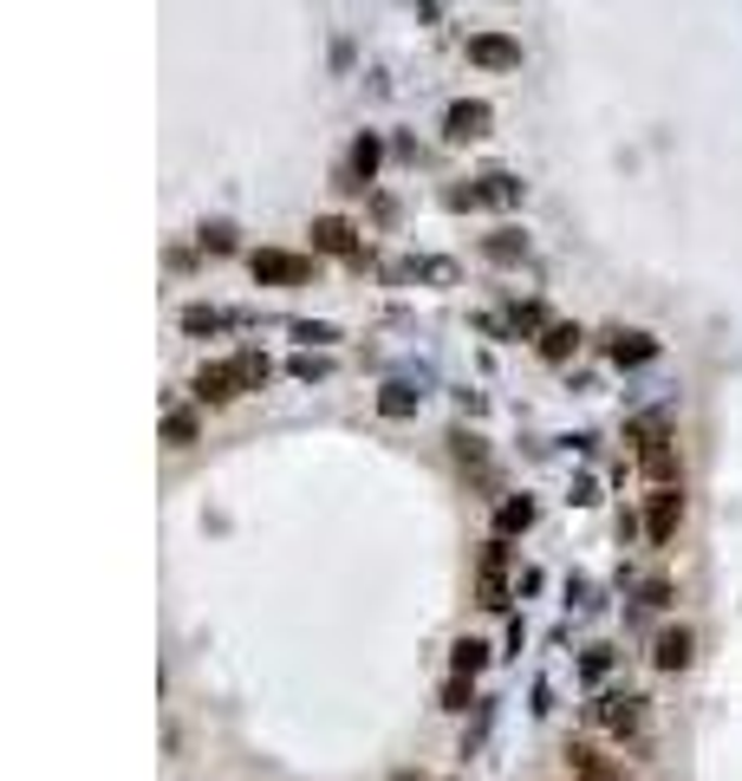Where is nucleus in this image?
I'll list each match as a JSON object with an SVG mask.
<instances>
[{"mask_svg":"<svg viewBox=\"0 0 742 781\" xmlns=\"http://www.w3.org/2000/svg\"><path fill=\"white\" fill-rule=\"evenodd\" d=\"M163 437H169L176 450H183V443H196V417H189V411H169V417H163Z\"/></svg>","mask_w":742,"mask_h":781,"instance_id":"nucleus-18","label":"nucleus"},{"mask_svg":"<svg viewBox=\"0 0 742 781\" xmlns=\"http://www.w3.org/2000/svg\"><path fill=\"white\" fill-rule=\"evenodd\" d=\"M443 710H469V678H450V691H443Z\"/></svg>","mask_w":742,"mask_h":781,"instance_id":"nucleus-23","label":"nucleus"},{"mask_svg":"<svg viewBox=\"0 0 742 781\" xmlns=\"http://www.w3.org/2000/svg\"><path fill=\"white\" fill-rule=\"evenodd\" d=\"M391 781H424V776H391Z\"/></svg>","mask_w":742,"mask_h":781,"instance_id":"nucleus-25","label":"nucleus"},{"mask_svg":"<svg viewBox=\"0 0 742 781\" xmlns=\"http://www.w3.org/2000/svg\"><path fill=\"white\" fill-rule=\"evenodd\" d=\"M691 658H697V632H691V626L658 632V645H652V665H658V671H684Z\"/></svg>","mask_w":742,"mask_h":781,"instance_id":"nucleus-7","label":"nucleus"},{"mask_svg":"<svg viewBox=\"0 0 742 781\" xmlns=\"http://www.w3.org/2000/svg\"><path fill=\"white\" fill-rule=\"evenodd\" d=\"M183 326H189V332H215V326H228V313H215V306H189Z\"/></svg>","mask_w":742,"mask_h":781,"instance_id":"nucleus-19","label":"nucleus"},{"mask_svg":"<svg viewBox=\"0 0 742 781\" xmlns=\"http://www.w3.org/2000/svg\"><path fill=\"white\" fill-rule=\"evenodd\" d=\"M574 345H580V326H548V332H541V358H554V365H561Z\"/></svg>","mask_w":742,"mask_h":781,"instance_id":"nucleus-15","label":"nucleus"},{"mask_svg":"<svg viewBox=\"0 0 742 781\" xmlns=\"http://www.w3.org/2000/svg\"><path fill=\"white\" fill-rule=\"evenodd\" d=\"M450 665H456V678H476V671L489 665V645H482V639H456V652H450Z\"/></svg>","mask_w":742,"mask_h":781,"instance_id":"nucleus-13","label":"nucleus"},{"mask_svg":"<svg viewBox=\"0 0 742 781\" xmlns=\"http://www.w3.org/2000/svg\"><path fill=\"white\" fill-rule=\"evenodd\" d=\"M313 248H319V254H345V261H352V254H359V228H352V222H339V215H319V222H313Z\"/></svg>","mask_w":742,"mask_h":781,"instance_id":"nucleus-9","label":"nucleus"},{"mask_svg":"<svg viewBox=\"0 0 742 781\" xmlns=\"http://www.w3.org/2000/svg\"><path fill=\"white\" fill-rule=\"evenodd\" d=\"M593 717H600L613 736H632V730L645 723V697H600V704H593Z\"/></svg>","mask_w":742,"mask_h":781,"instance_id":"nucleus-8","label":"nucleus"},{"mask_svg":"<svg viewBox=\"0 0 742 781\" xmlns=\"http://www.w3.org/2000/svg\"><path fill=\"white\" fill-rule=\"evenodd\" d=\"M469 59L489 65V72H515V65H521V46H515L508 33H476V39H469Z\"/></svg>","mask_w":742,"mask_h":781,"instance_id":"nucleus-6","label":"nucleus"},{"mask_svg":"<svg viewBox=\"0 0 742 781\" xmlns=\"http://www.w3.org/2000/svg\"><path fill=\"white\" fill-rule=\"evenodd\" d=\"M202 248H215V254H228V248H235V228H228V222H215V228H202Z\"/></svg>","mask_w":742,"mask_h":781,"instance_id":"nucleus-21","label":"nucleus"},{"mask_svg":"<svg viewBox=\"0 0 742 781\" xmlns=\"http://www.w3.org/2000/svg\"><path fill=\"white\" fill-rule=\"evenodd\" d=\"M482 248H489L495 261H521V254H528V235H515V228H495Z\"/></svg>","mask_w":742,"mask_h":781,"instance_id":"nucleus-16","label":"nucleus"},{"mask_svg":"<svg viewBox=\"0 0 742 781\" xmlns=\"http://www.w3.org/2000/svg\"><path fill=\"white\" fill-rule=\"evenodd\" d=\"M528 521H535V502H528V495H508V502L495 508V534H528Z\"/></svg>","mask_w":742,"mask_h":781,"instance_id":"nucleus-12","label":"nucleus"},{"mask_svg":"<svg viewBox=\"0 0 742 781\" xmlns=\"http://www.w3.org/2000/svg\"><path fill=\"white\" fill-rule=\"evenodd\" d=\"M235 365H241V378H248V391H261V385H267V358H261V352H241Z\"/></svg>","mask_w":742,"mask_h":781,"instance_id":"nucleus-20","label":"nucleus"},{"mask_svg":"<svg viewBox=\"0 0 742 781\" xmlns=\"http://www.w3.org/2000/svg\"><path fill=\"white\" fill-rule=\"evenodd\" d=\"M450 443H456V456H463V463H482V437H469V430H456Z\"/></svg>","mask_w":742,"mask_h":781,"instance_id":"nucleus-22","label":"nucleus"},{"mask_svg":"<svg viewBox=\"0 0 742 781\" xmlns=\"http://www.w3.org/2000/svg\"><path fill=\"white\" fill-rule=\"evenodd\" d=\"M678 528H684V489H678V482H665V489H652L645 534H652L658 547H671V541H678Z\"/></svg>","mask_w":742,"mask_h":781,"instance_id":"nucleus-3","label":"nucleus"},{"mask_svg":"<svg viewBox=\"0 0 742 781\" xmlns=\"http://www.w3.org/2000/svg\"><path fill=\"white\" fill-rule=\"evenodd\" d=\"M580 781H587V776H580Z\"/></svg>","mask_w":742,"mask_h":781,"instance_id":"nucleus-26","label":"nucleus"},{"mask_svg":"<svg viewBox=\"0 0 742 781\" xmlns=\"http://www.w3.org/2000/svg\"><path fill=\"white\" fill-rule=\"evenodd\" d=\"M248 267H254L261 287H306V280H313V261H306V254H280V248L248 254Z\"/></svg>","mask_w":742,"mask_h":781,"instance_id":"nucleus-2","label":"nucleus"},{"mask_svg":"<svg viewBox=\"0 0 742 781\" xmlns=\"http://www.w3.org/2000/svg\"><path fill=\"white\" fill-rule=\"evenodd\" d=\"M502 567H508V554H502V541H489V554H482V606H508V587H502Z\"/></svg>","mask_w":742,"mask_h":781,"instance_id":"nucleus-10","label":"nucleus"},{"mask_svg":"<svg viewBox=\"0 0 742 781\" xmlns=\"http://www.w3.org/2000/svg\"><path fill=\"white\" fill-rule=\"evenodd\" d=\"M248 391V378H241V365L228 358V365H202L196 371V404H235Z\"/></svg>","mask_w":742,"mask_h":781,"instance_id":"nucleus-4","label":"nucleus"},{"mask_svg":"<svg viewBox=\"0 0 742 781\" xmlns=\"http://www.w3.org/2000/svg\"><path fill=\"white\" fill-rule=\"evenodd\" d=\"M645 606H671V580H652V587H645Z\"/></svg>","mask_w":742,"mask_h":781,"instance_id":"nucleus-24","label":"nucleus"},{"mask_svg":"<svg viewBox=\"0 0 742 781\" xmlns=\"http://www.w3.org/2000/svg\"><path fill=\"white\" fill-rule=\"evenodd\" d=\"M378 411H385V417H411V411H417V391H411V385H385Z\"/></svg>","mask_w":742,"mask_h":781,"instance_id":"nucleus-17","label":"nucleus"},{"mask_svg":"<svg viewBox=\"0 0 742 781\" xmlns=\"http://www.w3.org/2000/svg\"><path fill=\"white\" fill-rule=\"evenodd\" d=\"M372 169H378V137H359V143H352V189H365Z\"/></svg>","mask_w":742,"mask_h":781,"instance_id":"nucleus-14","label":"nucleus"},{"mask_svg":"<svg viewBox=\"0 0 742 781\" xmlns=\"http://www.w3.org/2000/svg\"><path fill=\"white\" fill-rule=\"evenodd\" d=\"M645 358H658L652 332H613V365H645Z\"/></svg>","mask_w":742,"mask_h":781,"instance_id":"nucleus-11","label":"nucleus"},{"mask_svg":"<svg viewBox=\"0 0 742 781\" xmlns=\"http://www.w3.org/2000/svg\"><path fill=\"white\" fill-rule=\"evenodd\" d=\"M639 437V469L665 489V482H678V437L671 430H658V424H639L632 430Z\"/></svg>","mask_w":742,"mask_h":781,"instance_id":"nucleus-1","label":"nucleus"},{"mask_svg":"<svg viewBox=\"0 0 742 781\" xmlns=\"http://www.w3.org/2000/svg\"><path fill=\"white\" fill-rule=\"evenodd\" d=\"M489 104L482 98H463V104H450V117H443V137H456V143H476V137H489Z\"/></svg>","mask_w":742,"mask_h":781,"instance_id":"nucleus-5","label":"nucleus"}]
</instances>
